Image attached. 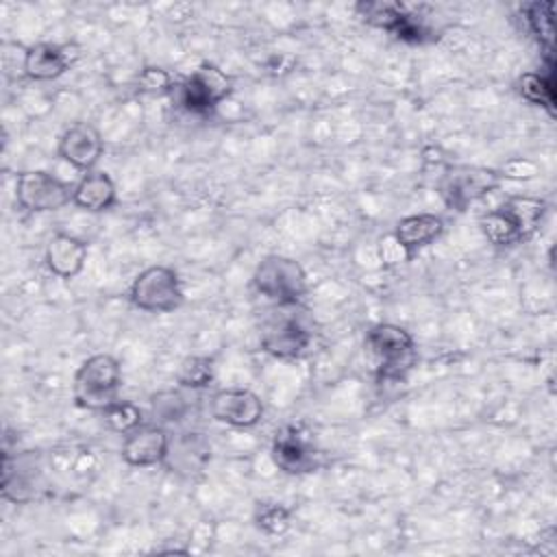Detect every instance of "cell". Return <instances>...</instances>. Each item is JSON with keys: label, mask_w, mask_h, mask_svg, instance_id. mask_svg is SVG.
<instances>
[{"label": "cell", "mask_w": 557, "mask_h": 557, "mask_svg": "<svg viewBox=\"0 0 557 557\" xmlns=\"http://www.w3.org/2000/svg\"><path fill=\"white\" fill-rule=\"evenodd\" d=\"M548 211L546 200L537 196H509L496 209L481 215L479 226L485 239L498 248L529 242Z\"/></svg>", "instance_id": "obj_1"}, {"label": "cell", "mask_w": 557, "mask_h": 557, "mask_svg": "<svg viewBox=\"0 0 557 557\" xmlns=\"http://www.w3.org/2000/svg\"><path fill=\"white\" fill-rule=\"evenodd\" d=\"M122 366L113 355L98 352L87 357L72 381V396L81 409L104 411L120 398Z\"/></svg>", "instance_id": "obj_2"}, {"label": "cell", "mask_w": 557, "mask_h": 557, "mask_svg": "<svg viewBox=\"0 0 557 557\" xmlns=\"http://www.w3.org/2000/svg\"><path fill=\"white\" fill-rule=\"evenodd\" d=\"M233 94V76L215 63H200L191 74L176 81L174 102L194 115H209Z\"/></svg>", "instance_id": "obj_3"}, {"label": "cell", "mask_w": 557, "mask_h": 557, "mask_svg": "<svg viewBox=\"0 0 557 557\" xmlns=\"http://www.w3.org/2000/svg\"><path fill=\"white\" fill-rule=\"evenodd\" d=\"M250 281L255 292L274 305H298L307 294L305 268L285 255H265Z\"/></svg>", "instance_id": "obj_4"}, {"label": "cell", "mask_w": 557, "mask_h": 557, "mask_svg": "<svg viewBox=\"0 0 557 557\" xmlns=\"http://www.w3.org/2000/svg\"><path fill=\"white\" fill-rule=\"evenodd\" d=\"M363 344L379 361L381 381H398L416 363V339L400 324L379 322L370 326Z\"/></svg>", "instance_id": "obj_5"}, {"label": "cell", "mask_w": 557, "mask_h": 557, "mask_svg": "<svg viewBox=\"0 0 557 557\" xmlns=\"http://www.w3.org/2000/svg\"><path fill=\"white\" fill-rule=\"evenodd\" d=\"M128 300L135 309L146 313L176 311L185 300L178 272L168 265H150L141 270L128 287Z\"/></svg>", "instance_id": "obj_6"}, {"label": "cell", "mask_w": 557, "mask_h": 557, "mask_svg": "<svg viewBox=\"0 0 557 557\" xmlns=\"http://www.w3.org/2000/svg\"><path fill=\"white\" fill-rule=\"evenodd\" d=\"M281 311L270 315L261 326V350L274 359H300L309 352L313 329L296 315V305H276Z\"/></svg>", "instance_id": "obj_7"}, {"label": "cell", "mask_w": 557, "mask_h": 557, "mask_svg": "<svg viewBox=\"0 0 557 557\" xmlns=\"http://www.w3.org/2000/svg\"><path fill=\"white\" fill-rule=\"evenodd\" d=\"M74 185L46 170H24L15 178V202L28 213H52L72 202Z\"/></svg>", "instance_id": "obj_8"}, {"label": "cell", "mask_w": 557, "mask_h": 557, "mask_svg": "<svg viewBox=\"0 0 557 557\" xmlns=\"http://www.w3.org/2000/svg\"><path fill=\"white\" fill-rule=\"evenodd\" d=\"M270 457L274 466L292 476L311 474L322 466V453L309 431L287 424L274 433Z\"/></svg>", "instance_id": "obj_9"}, {"label": "cell", "mask_w": 557, "mask_h": 557, "mask_svg": "<svg viewBox=\"0 0 557 557\" xmlns=\"http://www.w3.org/2000/svg\"><path fill=\"white\" fill-rule=\"evenodd\" d=\"M500 185L496 170L479 165H453L444 172L440 196L448 209L466 211L472 202L487 196Z\"/></svg>", "instance_id": "obj_10"}, {"label": "cell", "mask_w": 557, "mask_h": 557, "mask_svg": "<svg viewBox=\"0 0 557 557\" xmlns=\"http://www.w3.org/2000/svg\"><path fill=\"white\" fill-rule=\"evenodd\" d=\"M211 418L233 429H252L263 420V400L244 387L218 389L209 400Z\"/></svg>", "instance_id": "obj_11"}, {"label": "cell", "mask_w": 557, "mask_h": 557, "mask_svg": "<svg viewBox=\"0 0 557 557\" xmlns=\"http://www.w3.org/2000/svg\"><path fill=\"white\" fill-rule=\"evenodd\" d=\"M78 57H81V48L76 44L39 41L24 50L22 72L26 78L37 83L57 81L78 61Z\"/></svg>", "instance_id": "obj_12"}, {"label": "cell", "mask_w": 557, "mask_h": 557, "mask_svg": "<svg viewBox=\"0 0 557 557\" xmlns=\"http://www.w3.org/2000/svg\"><path fill=\"white\" fill-rule=\"evenodd\" d=\"M211 461V442L198 431H181L170 435L163 466L178 476L191 479L205 472Z\"/></svg>", "instance_id": "obj_13"}, {"label": "cell", "mask_w": 557, "mask_h": 557, "mask_svg": "<svg viewBox=\"0 0 557 557\" xmlns=\"http://www.w3.org/2000/svg\"><path fill=\"white\" fill-rule=\"evenodd\" d=\"M104 152L102 135L87 122L70 124L57 144V154L76 170L91 172Z\"/></svg>", "instance_id": "obj_14"}, {"label": "cell", "mask_w": 557, "mask_h": 557, "mask_svg": "<svg viewBox=\"0 0 557 557\" xmlns=\"http://www.w3.org/2000/svg\"><path fill=\"white\" fill-rule=\"evenodd\" d=\"M168 444H170V433L165 431L163 424L144 422L124 435L120 455L133 468L163 466Z\"/></svg>", "instance_id": "obj_15"}, {"label": "cell", "mask_w": 557, "mask_h": 557, "mask_svg": "<svg viewBox=\"0 0 557 557\" xmlns=\"http://www.w3.org/2000/svg\"><path fill=\"white\" fill-rule=\"evenodd\" d=\"M89 255L87 242L70 235V233H54L44 248V263L57 278L70 281L78 276L85 268Z\"/></svg>", "instance_id": "obj_16"}, {"label": "cell", "mask_w": 557, "mask_h": 557, "mask_svg": "<svg viewBox=\"0 0 557 557\" xmlns=\"http://www.w3.org/2000/svg\"><path fill=\"white\" fill-rule=\"evenodd\" d=\"M39 472L35 470V463L30 455H17L15 459L4 453L2 459V498L11 503H30L37 498L39 490Z\"/></svg>", "instance_id": "obj_17"}, {"label": "cell", "mask_w": 557, "mask_h": 557, "mask_svg": "<svg viewBox=\"0 0 557 557\" xmlns=\"http://www.w3.org/2000/svg\"><path fill=\"white\" fill-rule=\"evenodd\" d=\"M444 233V220L435 213H411L396 222L392 235L405 248L409 261Z\"/></svg>", "instance_id": "obj_18"}, {"label": "cell", "mask_w": 557, "mask_h": 557, "mask_svg": "<svg viewBox=\"0 0 557 557\" xmlns=\"http://www.w3.org/2000/svg\"><path fill=\"white\" fill-rule=\"evenodd\" d=\"M72 202L83 211L102 213L117 202V187L107 172L91 170L85 172L81 181L74 185Z\"/></svg>", "instance_id": "obj_19"}, {"label": "cell", "mask_w": 557, "mask_h": 557, "mask_svg": "<svg viewBox=\"0 0 557 557\" xmlns=\"http://www.w3.org/2000/svg\"><path fill=\"white\" fill-rule=\"evenodd\" d=\"M215 379V363L207 355H189L176 368V383L183 389H205Z\"/></svg>", "instance_id": "obj_20"}, {"label": "cell", "mask_w": 557, "mask_h": 557, "mask_svg": "<svg viewBox=\"0 0 557 557\" xmlns=\"http://www.w3.org/2000/svg\"><path fill=\"white\" fill-rule=\"evenodd\" d=\"M187 398L178 389H161L150 396V411L157 424H174L187 416Z\"/></svg>", "instance_id": "obj_21"}, {"label": "cell", "mask_w": 557, "mask_h": 557, "mask_svg": "<svg viewBox=\"0 0 557 557\" xmlns=\"http://www.w3.org/2000/svg\"><path fill=\"white\" fill-rule=\"evenodd\" d=\"M518 94L535 104V107H544L548 113L555 111V94H553V81L537 74V72H524L518 78Z\"/></svg>", "instance_id": "obj_22"}, {"label": "cell", "mask_w": 557, "mask_h": 557, "mask_svg": "<svg viewBox=\"0 0 557 557\" xmlns=\"http://www.w3.org/2000/svg\"><path fill=\"white\" fill-rule=\"evenodd\" d=\"M252 520H255V527L259 531H263L265 535H283L292 527L289 509L285 505H281V503H274V500L259 503L255 507Z\"/></svg>", "instance_id": "obj_23"}, {"label": "cell", "mask_w": 557, "mask_h": 557, "mask_svg": "<svg viewBox=\"0 0 557 557\" xmlns=\"http://www.w3.org/2000/svg\"><path fill=\"white\" fill-rule=\"evenodd\" d=\"M102 418H104L107 426L120 435H126L133 429H137L139 424H144V411L139 409V405H135L131 400H122V398H117L113 405H109L102 411Z\"/></svg>", "instance_id": "obj_24"}, {"label": "cell", "mask_w": 557, "mask_h": 557, "mask_svg": "<svg viewBox=\"0 0 557 557\" xmlns=\"http://www.w3.org/2000/svg\"><path fill=\"white\" fill-rule=\"evenodd\" d=\"M403 7H405V2H381V0L372 2V0H368V2H357L355 11L359 13V17H363V22L389 33L394 22L403 13Z\"/></svg>", "instance_id": "obj_25"}, {"label": "cell", "mask_w": 557, "mask_h": 557, "mask_svg": "<svg viewBox=\"0 0 557 557\" xmlns=\"http://www.w3.org/2000/svg\"><path fill=\"white\" fill-rule=\"evenodd\" d=\"M135 87L139 94L146 96H172L176 78L161 65H146L135 78Z\"/></svg>", "instance_id": "obj_26"}, {"label": "cell", "mask_w": 557, "mask_h": 557, "mask_svg": "<svg viewBox=\"0 0 557 557\" xmlns=\"http://www.w3.org/2000/svg\"><path fill=\"white\" fill-rule=\"evenodd\" d=\"M524 22L529 30L544 41L546 46L553 44V4L550 2H531L522 7Z\"/></svg>", "instance_id": "obj_27"}, {"label": "cell", "mask_w": 557, "mask_h": 557, "mask_svg": "<svg viewBox=\"0 0 557 557\" xmlns=\"http://www.w3.org/2000/svg\"><path fill=\"white\" fill-rule=\"evenodd\" d=\"M500 181H531L540 174V165L527 157H511L496 170Z\"/></svg>", "instance_id": "obj_28"}, {"label": "cell", "mask_w": 557, "mask_h": 557, "mask_svg": "<svg viewBox=\"0 0 557 557\" xmlns=\"http://www.w3.org/2000/svg\"><path fill=\"white\" fill-rule=\"evenodd\" d=\"M379 257H381L383 265H398V263L409 261L405 248L398 244V239L392 233L379 242Z\"/></svg>", "instance_id": "obj_29"}]
</instances>
